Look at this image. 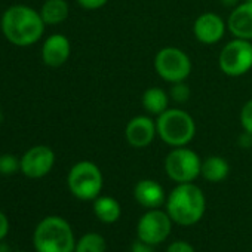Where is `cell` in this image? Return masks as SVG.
Wrapping results in <instances>:
<instances>
[{
	"instance_id": "cell-24",
	"label": "cell",
	"mask_w": 252,
	"mask_h": 252,
	"mask_svg": "<svg viewBox=\"0 0 252 252\" xmlns=\"http://www.w3.org/2000/svg\"><path fill=\"white\" fill-rule=\"evenodd\" d=\"M166 252H196V251H194V248L189 242H186V240H175V242H172L168 246Z\"/></svg>"
},
{
	"instance_id": "cell-21",
	"label": "cell",
	"mask_w": 252,
	"mask_h": 252,
	"mask_svg": "<svg viewBox=\"0 0 252 252\" xmlns=\"http://www.w3.org/2000/svg\"><path fill=\"white\" fill-rule=\"evenodd\" d=\"M18 169H21V160H18L14 155H0V174L2 175H12Z\"/></svg>"
},
{
	"instance_id": "cell-1",
	"label": "cell",
	"mask_w": 252,
	"mask_h": 252,
	"mask_svg": "<svg viewBox=\"0 0 252 252\" xmlns=\"http://www.w3.org/2000/svg\"><path fill=\"white\" fill-rule=\"evenodd\" d=\"M45 26L40 12L24 5L8 8L0 21L3 36L17 46H30L39 42L45 33Z\"/></svg>"
},
{
	"instance_id": "cell-32",
	"label": "cell",
	"mask_w": 252,
	"mask_h": 252,
	"mask_svg": "<svg viewBox=\"0 0 252 252\" xmlns=\"http://www.w3.org/2000/svg\"><path fill=\"white\" fill-rule=\"evenodd\" d=\"M242 2H252V0H242Z\"/></svg>"
},
{
	"instance_id": "cell-28",
	"label": "cell",
	"mask_w": 252,
	"mask_h": 252,
	"mask_svg": "<svg viewBox=\"0 0 252 252\" xmlns=\"http://www.w3.org/2000/svg\"><path fill=\"white\" fill-rule=\"evenodd\" d=\"M239 146L243 147V149H248V147H252V135L245 132L239 137Z\"/></svg>"
},
{
	"instance_id": "cell-12",
	"label": "cell",
	"mask_w": 252,
	"mask_h": 252,
	"mask_svg": "<svg viewBox=\"0 0 252 252\" xmlns=\"http://www.w3.org/2000/svg\"><path fill=\"white\" fill-rule=\"evenodd\" d=\"M225 21L214 12L200 14L193 24V34L202 45H215L221 42L225 36Z\"/></svg>"
},
{
	"instance_id": "cell-18",
	"label": "cell",
	"mask_w": 252,
	"mask_h": 252,
	"mask_svg": "<svg viewBox=\"0 0 252 252\" xmlns=\"http://www.w3.org/2000/svg\"><path fill=\"white\" fill-rule=\"evenodd\" d=\"M94 212L101 222L114 224L122 215V206L111 196H98L94 200Z\"/></svg>"
},
{
	"instance_id": "cell-27",
	"label": "cell",
	"mask_w": 252,
	"mask_h": 252,
	"mask_svg": "<svg viewBox=\"0 0 252 252\" xmlns=\"http://www.w3.org/2000/svg\"><path fill=\"white\" fill-rule=\"evenodd\" d=\"M132 252H153V249H152V245H149V243L138 239L132 245Z\"/></svg>"
},
{
	"instance_id": "cell-13",
	"label": "cell",
	"mask_w": 252,
	"mask_h": 252,
	"mask_svg": "<svg viewBox=\"0 0 252 252\" xmlns=\"http://www.w3.org/2000/svg\"><path fill=\"white\" fill-rule=\"evenodd\" d=\"M227 30L233 37L252 40V2H240L227 20Z\"/></svg>"
},
{
	"instance_id": "cell-2",
	"label": "cell",
	"mask_w": 252,
	"mask_h": 252,
	"mask_svg": "<svg viewBox=\"0 0 252 252\" xmlns=\"http://www.w3.org/2000/svg\"><path fill=\"white\" fill-rule=\"evenodd\" d=\"M206 209V197L193 183L178 184L166 199V212L171 220L183 227L197 224Z\"/></svg>"
},
{
	"instance_id": "cell-14",
	"label": "cell",
	"mask_w": 252,
	"mask_h": 252,
	"mask_svg": "<svg viewBox=\"0 0 252 252\" xmlns=\"http://www.w3.org/2000/svg\"><path fill=\"white\" fill-rule=\"evenodd\" d=\"M70 54H71L70 40L60 33L49 36L42 48L43 63L49 67H61L68 61Z\"/></svg>"
},
{
	"instance_id": "cell-11",
	"label": "cell",
	"mask_w": 252,
	"mask_h": 252,
	"mask_svg": "<svg viewBox=\"0 0 252 252\" xmlns=\"http://www.w3.org/2000/svg\"><path fill=\"white\" fill-rule=\"evenodd\" d=\"M158 135L156 120L152 116L140 114L132 117L125 128V140L134 149H146L153 144Z\"/></svg>"
},
{
	"instance_id": "cell-6",
	"label": "cell",
	"mask_w": 252,
	"mask_h": 252,
	"mask_svg": "<svg viewBox=\"0 0 252 252\" xmlns=\"http://www.w3.org/2000/svg\"><path fill=\"white\" fill-rule=\"evenodd\" d=\"M153 65L158 76L171 85L186 82L193 70L189 54L177 46H165L159 49L155 57Z\"/></svg>"
},
{
	"instance_id": "cell-5",
	"label": "cell",
	"mask_w": 252,
	"mask_h": 252,
	"mask_svg": "<svg viewBox=\"0 0 252 252\" xmlns=\"http://www.w3.org/2000/svg\"><path fill=\"white\" fill-rule=\"evenodd\" d=\"M102 172L91 160H80L71 166L67 186L71 194L80 200H95L102 190Z\"/></svg>"
},
{
	"instance_id": "cell-7",
	"label": "cell",
	"mask_w": 252,
	"mask_h": 252,
	"mask_svg": "<svg viewBox=\"0 0 252 252\" xmlns=\"http://www.w3.org/2000/svg\"><path fill=\"white\" fill-rule=\"evenodd\" d=\"M218 67L228 77H240L252 70V40L231 39L218 55Z\"/></svg>"
},
{
	"instance_id": "cell-19",
	"label": "cell",
	"mask_w": 252,
	"mask_h": 252,
	"mask_svg": "<svg viewBox=\"0 0 252 252\" xmlns=\"http://www.w3.org/2000/svg\"><path fill=\"white\" fill-rule=\"evenodd\" d=\"M70 12L68 3L65 0H46L42 5L40 15L48 26H57L67 20Z\"/></svg>"
},
{
	"instance_id": "cell-9",
	"label": "cell",
	"mask_w": 252,
	"mask_h": 252,
	"mask_svg": "<svg viewBox=\"0 0 252 252\" xmlns=\"http://www.w3.org/2000/svg\"><path fill=\"white\" fill-rule=\"evenodd\" d=\"M172 220L168 212L158 209H149L137 224L138 239L155 246L168 239L172 230Z\"/></svg>"
},
{
	"instance_id": "cell-17",
	"label": "cell",
	"mask_w": 252,
	"mask_h": 252,
	"mask_svg": "<svg viewBox=\"0 0 252 252\" xmlns=\"http://www.w3.org/2000/svg\"><path fill=\"white\" fill-rule=\"evenodd\" d=\"M230 174L228 162L221 156H208L202 160V171L200 175L209 183H221Z\"/></svg>"
},
{
	"instance_id": "cell-29",
	"label": "cell",
	"mask_w": 252,
	"mask_h": 252,
	"mask_svg": "<svg viewBox=\"0 0 252 252\" xmlns=\"http://www.w3.org/2000/svg\"><path fill=\"white\" fill-rule=\"evenodd\" d=\"M224 8H236L242 0H220Z\"/></svg>"
},
{
	"instance_id": "cell-15",
	"label": "cell",
	"mask_w": 252,
	"mask_h": 252,
	"mask_svg": "<svg viewBox=\"0 0 252 252\" xmlns=\"http://www.w3.org/2000/svg\"><path fill=\"white\" fill-rule=\"evenodd\" d=\"M135 200L147 209H158L166 202V194L160 183L146 178L140 180L134 187Z\"/></svg>"
},
{
	"instance_id": "cell-25",
	"label": "cell",
	"mask_w": 252,
	"mask_h": 252,
	"mask_svg": "<svg viewBox=\"0 0 252 252\" xmlns=\"http://www.w3.org/2000/svg\"><path fill=\"white\" fill-rule=\"evenodd\" d=\"M77 3L88 11H96L101 9L102 6H105L108 3V0H77Z\"/></svg>"
},
{
	"instance_id": "cell-8",
	"label": "cell",
	"mask_w": 252,
	"mask_h": 252,
	"mask_svg": "<svg viewBox=\"0 0 252 252\" xmlns=\"http://www.w3.org/2000/svg\"><path fill=\"white\" fill-rule=\"evenodd\" d=\"M202 171V159L199 155L186 147L172 149L165 158V172L177 184L193 183Z\"/></svg>"
},
{
	"instance_id": "cell-30",
	"label": "cell",
	"mask_w": 252,
	"mask_h": 252,
	"mask_svg": "<svg viewBox=\"0 0 252 252\" xmlns=\"http://www.w3.org/2000/svg\"><path fill=\"white\" fill-rule=\"evenodd\" d=\"M0 252H11L9 246L6 243H3L2 240H0Z\"/></svg>"
},
{
	"instance_id": "cell-22",
	"label": "cell",
	"mask_w": 252,
	"mask_h": 252,
	"mask_svg": "<svg viewBox=\"0 0 252 252\" xmlns=\"http://www.w3.org/2000/svg\"><path fill=\"white\" fill-rule=\"evenodd\" d=\"M190 95H191V91L186 82L172 83L171 91H169V96L172 101H175L178 104H184L190 99Z\"/></svg>"
},
{
	"instance_id": "cell-16",
	"label": "cell",
	"mask_w": 252,
	"mask_h": 252,
	"mask_svg": "<svg viewBox=\"0 0 252 252\" xmlns=\"http://www.w3.org/2000/svg\"><path fill=\"white\" fill-rule=\"evenodd\" d=\"M169 101H171L169 94L159 86L147 88L141 96V104H143L144 110L150 116H156V117L169 108Z\"/></svg>"
},
{
	"instance_id": "cell-20",
	"label": "cell",
	"mask_w": 252,
	"mask_h": 252,
	"mask_svg": "<svg viewBox=\"0 0 252 252\" xmlns=\"http://www.w3.org/2000/svg\"><path fill=\"white\" fill-rule=\"evenodd\" d=\"M107 242L98 233H86L76 242L74 252H105Z\"/></svg>"
},
{
	"instance_id": "cell-3",
	"label": "cell",
	"mask_w": 252,
	"mask_h": 252,
	"mask_svg": "<svg viewBox=\"0 0 252 252\" xmlns=\"http://www.w3.org/2000/svg\"><path fill=\"white\" fill-rule=\"evenodd\" d=\"M36 252H74L76 239L71 225L61 217L43 218L33 234Z\"/></svg>"
},
{
	"instance_id": "cell-23",
	"label": "cell",
	"mask_w": 252,
	"mask_h": 252,
	"mask_svg": "<svg viewBox=\"0 0 252 252\" xmlns=\"http://www.w3.org/2000/svg\"><path fill=\"white\" fill-rule=\"evenodd\" d=\"M239 120H240L242 129L252 135V98L243 104L240 114H239Z\"/></svg>"
},
{
	"instance_id": "cell-33",
	"label": "cell",
	"mask_w": 252,
	"mask_h": 252,
	"mask_svg": "<svg viewBox=\"0 0 252 252\" xmlns=\"http://www.w3.org/2000/svg\"><path fill=\"white\" fill-rule=\"evenodd\" d=\"M17 252H27V251H17Z\"/></svg>"
},
{
	"instance_id": "cell-4",
	"label": "cell",
	"mask_w": 252,
	"mask_h": 252,
	"mask_svg": "<svg viewBox=\"0 0 252 252\" xmlns=\"http://www.w3.org/2000/svg\"><path fill=\"white\" fill-rule=\"evenodd\" d=\"M158 137L169 147H186L196 137V122L183 108H168L158 116Z\"/></svg>"
},
{
	"instance_id": "cell-10",
	"label": "cell",
	"mask_w": 252,
	"mask_h": 252,
	"mask_svg": "<svg viewBox=\"0 0 252 252\" xmlns=\"http://www.w3.org/2000/svg\"><path fill=\"white\" fill-rule=\"evenodd\" d=\"M55 165V153L48 146H34L21 158V172L33 180L48 175Z\"/></svg>"
},
{
	"instance_id": "cell-31",
	"label": "cell",
	"mask_w": 252,
	"mask_h": 252,
	"mask_svg": "<svg viewBox=\"0 0 252 252\" xmlns=\"http://www.w3.org/2000/svg\"><path fill=\"white\" fill-rule=\"evenodd\" d=\"M3 122V113H2V110H0V123Z\"/></svg>"
},
{
	"instance_id": "cell-26",
	"label": "cell",
	"mask_w": 252,
	"mask_h": 252,
	"mask_svg": "<svg viewBox=\"0 0 252 252\" xmlns=\"http://www.w3.org/2000/svg\"><path fill=\"white\" fill-rule=\"evenodd\" d=\"M9 233V220L8 217L0 211V240H3Z\"/></svg>"
}]
</instances>
